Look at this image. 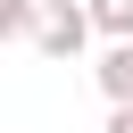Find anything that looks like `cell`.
<instances>
[{
	"label": "cell",
	"mask_w": 133,
	"mask_h": 133,
	"mask_svg": "<svg viewBox=\"0 0 133 133\" xmlns=\"http://www.w3.org/2000/svg\"><path fill=\"white\" fill-rule=\"evenodd\" d=\"M83 42H91V17H83V0H42V17H33V50L42 58H83Z\"/></svg>",
	"instance_id": "6da1fadb"
},
{
	"label": "cell",
	"mask_w": 133,
	"mask_h": 133,
	"mask_svg": "<svg viewBox=\"0 0 133 133\" xmlns=\"http://www.w3.org/2000/svg\"><path fill=\"white\" fill-rule=\"evenodd\" d=\"M83 17L100 42H133V0H83Z\"/></svg>",
	"instance_id": "7a4b0ae2"
},
{
	"label": "cell",
	"mask_w": 133,
	"mask_h": 133,
	"mask_svg": "<svg viewBox=\"0 0 133 133\" xmlns=\"http://www.w3.org/2000/svg\"><path fill=\"white\" fill-rule=\"evenodd\" d=\"M33 17L42 0H0V42H33Z\"/></svg>",
	"instance_id": "3957f363"
},
{
	"label": "cell",
	"mask_w": 133,
	"mask_h": 133,
	"mask_svg": "<svg viewBox=\"0 0 133 133\" xmlns=\"http://www.w3.org/2000/svg\"><path fill=\"white\" fill-rule=\"evenodd\" d=\"M108 133H133V108H108Z\"/></svg>",
	"instance_id": "277c9868"
}]
</instances>
